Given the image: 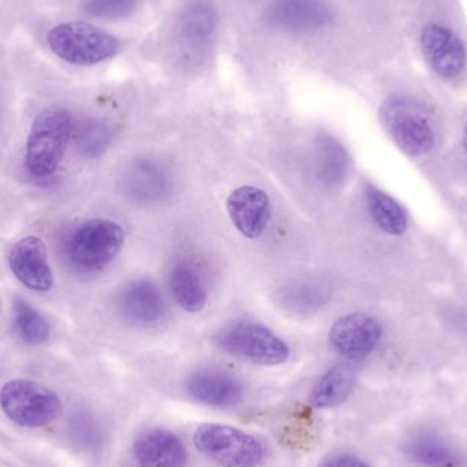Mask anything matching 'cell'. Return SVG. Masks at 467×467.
<instances>
[{
    "instance_id": "7",
    "label": "cell",
    "mask_w": 467,
    "mask_h": 467,
    "mask_svg": "<svg viewBox=\"0 0 467 467\" xmlns=\"http://www.w3.org/2000/svg\"><path fill=\"white\" fill-rule=\"evenodd\" d=\"M216 345L232 356L258 365H280L290 357L288 346L258 324L241 323L230 327L216 337Z\"/></svg>"
},
{
    "instance_id": "14",
    "label": "cell",
    "mask_w": 467,
    "mask_h": 467,
    "mask_svg": "<svg viewBox=\"0 0 467 467\" xmlns=\"http://www.w3.org/2000/svg\"><path fill=\"white\" fill-rule=\"evenodd\" d=\"M133 451L142 467H183L188 462L185 444L169 431L144 433L134 441Z\"/></svg>"
},
{
    "instance_id": "24",
    "label": "cell",
    "mask_w": 467,
    "mask_h": 467,
    "mask_svg": "<svg viewBox=\"0 0 467 467\" xmlns=\"http://www.w3.org/2000/svg\"><path fill=\"white\" fill-rule=\"evenodd\" d=\"M137 0H84L85 13L100 19L126 18L136 10Z\"/></svg>"
},
{
    "instance_id": "12",
    "label": "cell",
    "mask_w": 467,
    "mask_h": 467,
    "mask_svg": "<svg viewBox=\"0 0 467 467\" xmlns=\"http://www.w3.org/2000/svg\"><path fill=\"white\" fill-rule=\"evenodd\" d=\"M8 265L16 279L35 291H48L54 283L46 244L36 236L16 242L8 253Z\"/></svg>"
},
{
    "instance_id": "9",
    "label": "cell",
    "mask_w": 467,
    "mask_h": 467,
    "mask_svg": "<svg viewBox=\"0 0 467 467\" xmlns=\"http://www.w3.org/2000/svg\"><path fill=\"white\" fill-rule=\"evenodd\" d=\"M264 19L277 32L304 35L331 24L332 11L326 0H272Z\"/></svg>"
},
{
    "instance_id": "23",
    "label": "cell",
    "mask_w": 467,
    "mask_h": 467,
    "mask_svg": "<svg viewBox=\"0 0 467 467\" xmlns=\"http://www.w3.org/2000/svg\"><path fill=\"white\" fill-rule=\"evenodd\" d=\"M14 324L19 337L27 345H41L49 337L46 318L24 299L14 302Z\"/></svg>"
},
{
    "instance_id": "17",
    "label": "cell",
    "mask_w": 467,
    "mask_h": 467,
    "mask_svg": "<svg viewBox=\"0 0 467 467\" xmlns=\"http://www.w3.org/2000/svg\"><path fill=\"white\" fill-rule=\"evenodd\" d=\"M403 451L409 460L425 467H461L462 457L454 447L439 436L420 433L411 436L403 444Z\"/></svg>"
},
{
    "instance_id": "1",
    "label": "cell",
    "mask_w": 467,
    "mask_h": 467,
    "mask_svg": "<svg viewBox=\"0 0 467 467\" xmlns=\"http://www.w3.org/2000/svg\"><path fill=\"white\" fill-rule=\"evenodd\" d=\"M73 126L70 114L59 109H44L35 118L25 155L33 177L46 178L57 171L73 136Z\"/></svg>"
},
{
    "instance_id": "18",
    "label": "cell",
    "mask_w": 467,
    "mask_h": 467,
    "mask_svg": "<svg viewBox=\"0 0 467 467\" xmlns=\"http://www.w3.org/2000/svg\"><path fill=\"white\" fill-rule=\"evenodd\" d=\"M356 386V373L348 365H337L327 370L310 392V405L331 409L348 400Z\"/></svg>"
},
{
    "instance_id": "8",
    "label": "cell",
    "mask_w": 467,
    "mask_h": 467,
    "mask_svg": "<svg viewBox=\"0 0 467 467\" xmlns=\"http://www.w3.org/2000/svg\"><path fill=\"white\" fill-rule=\"evenodd\" d=\"M219 14L210 0H193L178 18L177 44L188 59H202L218 35Z\"/></svg>"
},
{
    "instance_id": "22",
    "label": "cell",
    "mask_w": 467,
    "mask_h": 467,
    "mask_svg": "<svg viewBox=\"0 0 467 467\" xmlns=\"http://www.w3.org/2000/svg\"><path fill=\"white\" fill-rule=\"evenodd\" d=\"M79 153L87 158H99L111 144V128L103 120L85 119L74 123L73 136Z\"/></svg>"
},
{
    "instance_id": "10",
    "label": "cell",
    "mask_w": 467,
    "mask_h": 467,
    "mask_svg": "<svg viewBox=\"0 0 467 467\" xmlns=\"http://www.w3.org/2000/svg\"><path fill=\"white\" fill-rule=\"evenodd\" d=\"M420 44L428 65L441 78L452 81L462 76L466 47L454 30L441 24H428L422 29Z\"/></svg>"
},
{
    "instance_id": "11",
    "label": "cell",
    "mask_w": 467,
    "mask_h": 467,
    "mask_svg": "<svg viewBox=\"0 0 467 467\" xmlns=\"http://www.w3.org/2000/svg\"><path fill=\"white\" fill-rule=\"evenodd\" d=\"M381 334L383 329L372 316L353 313L335 321L329 331V342L340 356L358 361L375 351Z\"/></svg>"
},
{
    "instance_id": "26",
    "label": "cell",
    "mask_w": 467,
    "mask_h": 467,
    "mask_svg": "<svg viewBox=\"0 0 467 467\" xmlns=\"http://www.w3.org/2000/svg\"><path fill=\"white\" fill-rule=\"evenodd\" d=\"M463 145H465V150L467 152V118L465 122V128H463Z\"/></svg>"
},
{
    "instance_id": "15",
    "label": "cell",
    "mask_w": 467,
    "mask_h": 467,
    "mask_svg": "<svg viewBox=\"0 0 467 467\" xmlns=\"http://www.w3.org/2000/svg\"><path fill=\"white\" fill-rule=\"evenodd\" d=\"M192 397L213 408L238 405L244 398L241 381L222 370L205 369L194 373L188 381Z\"/></svg>"
},
{
    "instance_id": "20",
    "label": "cell",
    "mask_w": 467,
    "mask_h": 467,
    "mask_svg": "<svg viewBox=\"0 0 467 467\" xmlns=\"http://www.w3.org/2000/svg\"><path fill=\"white\" fill-rule=\"evenodd\" d=\"M367 202L370 215L379 227L391 235H402L408 229L403 208L392 197L376 188H368Z\"/></svg>"
},
{
    "instance_id": "13",
    "label": "cell",
    "mask_w": 467,
    "mask_h": 467,
    "mask_svg": "<svg viewBox=\"0 0 467 467\" xmlns=\"http://www.w3.org/2000/svg\"><path fill=\"white\" fill-rule=\"evenodd\" d=\"M227 213L234 227L244 238L254 239L265 232L271 218V202L261 189L242 186L227 199Z\"/></svg>"
},
{
    "instance_id": "19",
    "label": "cell",
    "mask_w": 467,
    "mask_h": 467,
    "mask_svg": "<svg viewBox=\"0 0 467 467\" xmlns=\"http://www.w3.org/2000/svg\"><path fill=\"white\" fill-rule=\"evenodd\" d=\"M169 280L172 296L186 312L197 313L204 309L208 301L207 290L202 277L192 266L178 264L170 271Z\"/></svg>"
},
{
    "instance_id": "3",
    "label": "cell",
    "mask_w": 467,
    "mask_h": 467,
    "mask_svg": "<svg viewBox=\"0 0 467 467\" xmlns=\"http://www.w3.org/2000/svg\"><path fill=\"white\" fill-rule=\"evenodd\" d=\"M125 242L119 224L107 219L85 222L68 236L66 255L79 274H93L109 265Z\"/></svg>"
},
{
    "instance_id": "4",
    "label": "cell",
    "mask_w": 467,
    "mask_h": 467,
    "mask_svg": "<svg viewBox=\"0 0 467 467\" xmlns=\"http://www.w3.org/2000/svg\"><path fill=\"white\" fill-rule=\"evenodd\" d=\"M380 119L389 136L408 155L422 156L432 150L435 131L424 107L411 98L394 96L384 101Z\"/></svg>"
},
{
    "instance_id": "6",
    "label": "cell",
    "mask_w": 467,
    "mask_h": 467,
    "mask_svg": "<svg viewBox=\"0 0 467 467\" xmlns=\"http://www.w3.org/2000/svg\"><path fill=\"white\" fill-rule=\"evenodd\" d=\"M194 444L202 454L224 467H257L265 455L257 438L229 425H202Z\"/></svg>"
},
{
    "instance_id": "16",
    "label": "cell",
    "mask_w": 467,
    "mask_h": 467,
    "mask_svg": "<svg viewBox=\"0 0 467 467\" xmlns=\"http://www.w3.org/2000/svg\"><path fill=\"white\" fill-rule=\"evenodd\" d=\"M119 310L128 320L150 324L164 315V299L161 291L148 280H137L123 288L119 296Z\"/></svg>"
},
{
    "instance_id": "2",
    "label": "cell",
    "mask_w": 467,
    "mask_h": 467,
    "mask_svg": "<svg viewBox=\"0 0 467 467\" xmlns=\"http://www.w3.org/2000/svg\"><path fill=\"white\" fill-rule=\"evenodd\" d=\"M49 48L60 59L77 66H92L111 59L120 41L111 33L85 22H65L47 36Z\"/></svg>"
},
{
    "instance_id": "5",
    "label": "cell",
    "mask_w": 467,
    "mask_h": 467,
    "mask_svg": "<svg viewBox=\"0 0 467 467\" xmlns=\"http://www.w3.org/2000/svg\"><path fill=\"white\" fill-rule=\"evenodd\" d=\"M0 408L24 428H43L59 417L62 405L55 392L36 381L11 380L0 389Z\"/></svg>"
},
{
    "instance_id": "25",
    "label": "cell",
    "mask_w": 467,
    "mask_h": 467,
    "mask_svg": "<svg viewBox=\"0 0 467 467\" xmlns=\"http://www.w3.org/2000/svg\"><path fill=\"white\" fill-rule=\"evenodd\" d=\"M320 467H370L361 458L351 454H335L327 458Z\"/></svg>"
},
{
    "instance_id": "21",
    "label": "cell",
    "mask_w": 467,
    "mask_h": 467,
    "mask_svg": "<svg viewBox=\"0 0 467 467\" xmlns=\"http://www.w3.org/2000/svg\"><path fill=\"white\" fill-rule=\"evenodd\" d=\"M128 182L131 193L144 202L161 199L169 189V180L163 170L150 163L137 164L133 167L129 174Z\"/></svg>"
}]
</instances>
